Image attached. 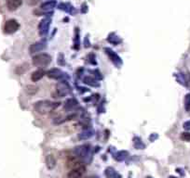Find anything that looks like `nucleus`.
I'll list each match as a JSON object with an SVG mask.
<instances>
[{
    "mask_svg": "<svg viewBox=\"0 0 190 178\" xmlns=\"http://www.w3.org/2000/svg\"><path fill=\"white\" fill-rule=\"evenodd\" d=\"M59 106H60L59 102H52L49 100H41V101L35 103L34 109L38 113L41 115H46V114H49L54 112Z\"/></svg>",
    "mask_w": 190,
    "mask_h": 178,
    "instance_id": "obj_1",
    "label": "nucleus"
},
{
    "mask_svg": "<svg viewBox=\"0 0 190 178\" xmlns=\"http://www.w3.org/2000/svg\"><path fill=\"white\" fill-rule=\"evenodd\" d=\"M51 62V57L48 54H39L33 58V64L36 67L43 68L48 66Z\"/></svg>",
    "mask_w": 190,
    "mask_h": 178,
    "instance_id": "obj_2",
    "label": "nucleus"
},
{
    "mask_svg": "<svg viewBox=\"0 0 190 178\" xmlns=\"http://www.w3.org/2000/svg\"><path fill=\"white\" fill-rule=\"evenodd\" d=\"M69 86L66 83L61 82L56 85L55 93H54V97H65L69 93Z\"/></svg>",
    "mask_w": 190,
    "mask_h": 178,
    "instance_id": "obj_3",
    "label": "nucleus"
},
{
    "mask_svg": "<svg viewBox=\"0 0 190 178\" xmlns=\"http://www.w3.org/2000/svg\"><path fill=\"white\" fill-rule=\"evenodd\" d=\"M18 29H19V23L16 20H13V19L7 21L4 25V32L6 33H10V34L13 33Z\"/></svg>",
    "mask_w": 190,
    "mask_h": 178,
    "instance_id": "obj_4",
    "label": "nucleus"
},
{
    "mask_svg": "<svg viewBox=\"0 0 190 178\" xmlns=\"http://www.w3.org/2000/svg\"><path fill=\"white\" fill-rule=\"evenodd\" d=\"M85 170L86 169L83 165H79L77 167H75L69 172L67 177L68 178H80L83 175V173L85 172Z\"/></svg>",
    "mask_w": 190,
    "mask_h": 178,
    "instance_id": "obj_5",
    "label": "nucleus"
},
{
    "mask_svg": "<svg viewBox=\"0 0 190 178\" xmlns=\"http://www.w3.org/2000/svg\"><path fill=\"white\" fill-rule=\"evenodd\" d=\"M22 4V0H7V8L10 11L18 9Z\"/></svg>",
    "mask_w": 190,
    "mask_h": 178,
    "instance_id": "obj_6",
    "label": "nucleus"
},
{
    "mask_svg": "<svg viewBox=\"0 0 190 178\" xmlns=\"http://www.w3.org/2000/svg\"><path fill=\"white\" fill-rule=\"evenodd\" d=\"M48 76L51 79H61L62 76H63V74L61 70H58V69H52L50 70H49L48 72Z\"/></svg>",
    "mask_w": 190,
    "mask_h": 178,
    "instance_id": "obj_7",
    "label": "nucleus"
},
{
    "mask_svg": "<svg viewBox=\"0 0 190 178\" xmlns=\"http://www.w3.org/2000/svg\"><path fill=\"white\" fill-rule=\"evenodd\" d=\"M46 165L48 167V169L52 170L55 166H56V159L53 155L49 154L46 157Z\"/></svg>",
    "mask_w": 190,
    "mask_h": 178,
    "instance_id": "obj_8",
    "label": "nucleus"
},
{
    "mask_svg": "<svg viewBox=\"0 0 190 178\" xmlns=\"http://www.w3.org/2000/svg\"><path fill=\"white\" fill-rule=\"evenodd\" d=\"M45 75V72L43 70H38L36 72H34L32 74V76H31V79L33 82H38L39 81L40 79H42Z\"/></svg>",
    "mask_w": 190,
    "mask_h": 178,
    "instance_id": "obj_9",
    "label": "nucleus"
},
{
    "mask_svg": "<svg viewBox=\"0 0 190 178\" xmlns=\"http://www.w3.org/2000/svg\"><path fill=\"white\" fill-rule=\"evenodd\" d=\"M76 152L79 157H85L88 153V149L86 147H79V148H77Z\"/></svg>",
    "mask_w": 190,
    "mask_h": 178,
    "instance_id": "obj_10",
    "label": "nucleus"
},
{
    "mask_svg": "<svg viewBox=\"0 0 190 178\" xmlns=\"http://www.w3.org/2000/svg\"><path fill=\"white\" fill-rule=\"evenodd\" d=\"M55 7V2L53 1H49V2H47V3H44L42 6H41V9H44V10H50L52 9L53 8Z\"/></svg>",
    "mask_w": 190,
    "mask_h": 178,
    "instance_id": "obj_11",
    "label": "nucleus"
},
{
    "mask_svg": "<svg viewBox=\"0 0 190 178\" xmlns=\"http://www.w3.org/2000/svg\"><path fill=\"white\" fill-rule=\"evenodd\" d=\"M42 48H43V46L39 43H37V44H34V45L31 46L30 51H31V53H34V52H38V51L41 50Z\"/></svg>",
    "mask_w": 190,
    "mask_h": 178,
    "instance_id": "obj_12",
    "label": "nucleus"
},
{
    "mask_svg": "<svg viewBox=\"0 0 190 178\" xmlns=\"http://www.w3.org/2000/svg\"><path fill=\"white\" fill-rule=\"evenodd\" d=\"M106 175L108 178H119V176L117 174V172L112 168H108L106 170Z\"/></svg>",
    "mask_w": 190,
    "mask_h": 178,
    "instance_id": "obj_13",
    "label": "nucleus"
},
{
    "mask_svg": "<svg viewBox=\"0 0 190 178\" xmlns=\"http://www.w3.org/2000/svg\"><path fill=\"white\" fill-rule=\"evenodd\" d=\"M48 26H49V20H48V19L43 20V21L40 22V25H39L40 32L42 31V29H44V31L46 32V31H47V29H48Z\"/></svg>",
    "mask_w": 190,
    "mask_h": 178,
    "instance_id": "obj_14",
    "label": "nucleus"
},
{
    "mask_svg": "<svg viewBox=\"0 0 190 178\" xmlns=\"http://www.w3.org/2000/svg\"><path fill=\"white\" fill-rule=\"evenodd\" d=\"M26 92H27L28 94H30V95L35 94V93L38 92V87L32 86V85H28V86H26Z\"/></svg>",
    "mask_w": 190,
    "mask_h": 178,
    "instance_id": "obj_15",
    "label": "nucleus"
},
{
    "mask_svg": "<svg viewBox=\"0 0 190 178\" xmlns=\"http://www.w3.org/2000/svg\"><path fill=\"white\" fill-rule=\"evenodd\" d=\"M184 107H185V110L189 111L190 110V94L185 96L184 98Z\"/></svg>",
    "mask_w": 190,
    "mask_h": 178,
    "instance_id": "obj_16",
    "label": "nucleus"
},
{
    "mask_svg": "<svg viewBox=\"0 0 190 178\" xmlns=\"http://www.w3.org/2000/svg\"><path fill=\"white\" fill-rule=\"evenodd\" d=\"M181 138L184 141L189 142L190 141V133H183L181 135Z\"/></svg>",
    "mask_w": 190,
    "mask_h": 178,
    "instance_id": "obj_17",
    "label": "nucleus"
},
{
    "mask_svg": "<svg viewBox=\"0 0 190 178\" xmlns=\"http://www.w3.org/2000/svg\"><path fill=\"white\" fill-rule=\"evenodd\" d=\"M40 0H26V2L30 6H36L39 3Z\"/></svg>",
    "mask_w": 190,
    "mask_h": 178,
    "instance_id": "obj_18",
    "label": "nucleus"
},
{
    "mask_svg": "<svg viewBox=\"0 0 190 178\" xmlns=\"http://www.w3.org/2000/svg\"><path fill=\"white\" fill-rule=\"evenodd\" d=\"M126 155H127L126 152H120V153L118 154V157H117V160H123L124 158H126Z\"/></svg>",
    "mask_w": 190,
    "mask_h": 178,
    "instance_id": "obj_19",
    "label": "nucleus"
},
{
    "mask_svg": "<svg viewBox=\"0 0 190 178\" xmlns=\"http://www.w3.org/2000/svg\"><path fill=\"white\" fill-rule=\"evenodd\" d=\"M184 129H186V130H190V121H189V122H186V123L184 124Z\"/></svg>",
    "mask_w": 190,
    "mask_h": 178,
    "instance_id": "obj_20",
    "label": "nucleus"
},
{
    "mask_svg": "<svg viewBox=\"0 0 190 178\" xmlns=\"http://www.w3.org/2000/svg\"><path fill=\"white\" fill-rule=\"evenodd\" d=\"M170 178H177V177H174V176H171Z\"/></svg>",
    "mask_w": 190,
    "mask_h": 178,
    "instance_id": "obj_21",
    "label": "nucleus"
},
{
    "mask_svg": "<svg viewBox=\"0 0 190 178\" xmlns=\"http://www.w3.org/2000/svg\"><path fill=\"white\" fill-rule=\"evenodd\" d=\"M146 178H152V177H146Z\"/></svg>",
    "mask_w": 190,
    "mask_h": 178,
    "instance_id": "obj_22",
    "label": "nucleus"
}]
</instances>
